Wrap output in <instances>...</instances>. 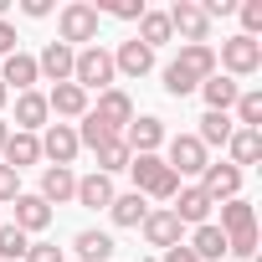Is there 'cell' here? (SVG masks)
Instances as JSON below:
<instances>
[{
    "label": "cell",
    "instance_id": "cell-6",
    "mask_svg": "<svg viewBox=\"0 0 262 262\" xmlns=\"http://www.w3.org/2000/svg\"><path fill=\"white\" fill-rule=\"evenodd\" d=\"M88 113H93L103 128H113V134L123 139V128L134 123V98H128L123 88H108V93H98V103H88Z\"/></svg>",
    "mask_w": 262,
    "mask_h": 262
},
{
    "label": "cell",
    "instance_id": "cell-33",
    "mask_svg": "<svg viewBox=\"0 0 262 262\" xmlns=\"http://www.w3.org/2000/svg\"><path fill=\"white\" fill-rule=\"evenodd\" d=\"M26 247H31V236H26L21 226L0 221V262H21V257H26Z\"/></svg>",
    "mask_w": 262,
    "mask_h": 262
},
{
    "label": "cell",
    "instance_id": "cell-41",
    "mask_svg": "<svg viewBox=\"0 0 262 262\" xmlns=\"http://www.w3.org/2000/svg\"><path fill=\"white\" fill-rule=\"evenodd\" d=\"M21 11H26L31 21H41V16H52V0H21Z\"/></svg>",
    "mask_w": 262,
    "mask_h": 262
},
{
    "label": "cell",
    "instance_id": "cell-11",
    "mask_svg": "<svg viewBox=\"0 0 262 262\" xmlns=\"http://www.w3.org/2000/svg\"><path fill=\"white\" fill-rule=\"evenodd\" d=\"M165 118H155V113H139L134 123L123 128V144H128V155H160L165 149Z\"/></svg>",
    "mask_w": 262,
    "mask_h": 262
},
{
    "label": "cell",
    "instance_id": "cell-39",
    "mask_svg": "<svg viewBox=\"0 0 262 262\" xmlns=\"http://www.w3.org/2000/svg\"><path fill=\"white\" fill-rule=\"evenodd\" d=\"M16 195H21V175H16L11 165H0V206H11Z\"/></svg>",
    "mask_w": 262,
    "mask_h": 262
},
{
    "label": "cell",
    "instance_id": "cell-23",
    "mask_svg": "<svg viewBox=\"0 0 262 262\" xmlns=\"http://www.w3.org/2000/svg\"><path fill=\"white\" fill-rule=\"evenodd\" d=\"M226 165H236V170H247V165H257L262 160V128H231V139H226Z\"/></svg>",
    "mask_w": 262,
    "mask_h": 262
},
{
    "label": "cell",
    "instance_id": "cell-19",
    "mask_svg": "<svg viewBox=\"0 0 262 262\" xmlns=\"http://www.w3.org/2000/svg\"><path fill=\"white\" fill-rule=\"evenodd\" d=\"M47 206H62V201H72L77 195V175L67 170V165H47L41 170V190H36Z\"/></svg>",
    "mask_w": 262,
    "mask_h": 262
},
{
    "label": "cell",
    "instance_id": "cell-17",
    "mask_svg": "<svg viewBox=\"0 0 262 262\" xmlns=\"http://www.w3.org/2000/svg\"><path fill=\"white\" fill-rule=\"evenodd\" d=\"M195 93L206 98V113H231V103H236L242 82H236V77H226V72H211V77H206Z\"/></svg>",
    "mask_w": 262,
    "mask_h": 262
},
{
    "label": "cell",
    "instance_id": "cell-43",
    "mask_svg": "<svg viewBox=\"0 0 262 262\" xmlns=\"http://www.w3.org/2000/svg\"><path fill=\"white\" fill-rule=\"evenodd\" d=\"M6 139H11V123H6V118H0V149H6Z\"/></svg>",
    "mask_w": 262,
    "mask_h": 262
},
{
    "label": "cell",
    "instance_id": "cell-34",
    "mask_svg": "<svg viewBox=\"0 0 262 262\" xmlns=\"http://www.w3.org/2000/svg\"><path fill=\"white\" fill-rule=\"evenodd\" d=\"M93 11H98V16H118V21H139L149 6H144V0H98Z\"/></svg>",
    "mask_w": 262,
    "mask_h": 262
},
{
    "label": "cell",
    "instance_id": "cell-15",
    "mask_svg": "<svg viewBox=\"0 0 262 262\" xmlns=\"http://www.w3.org/2000/svg\"><path fill=\"white\" fill-rule=\"evenodd\" d=\"M0 165H11L16 175H21L26 165H41V139H36V134H21V128H11L6 149H0Z\"/></svg>",
    "mask_w": 262,
    "mask_h": 262
},
{
    "label": "cell",
    "instance_id": "cell-29",
    "mask_svg": "<svg viewBox=\"0 0 262 262\" xmlns=\"http://www.w3.org/2000/svg\"><path fill=\"white\" fill-rule=\"evenodd\" d=\"M231 128H236V123H231V113H206V118H201V128H195V139H201V144H206V155H211V149H226Z\"/></svg>",
    "mask_w": 262,
    "mask_h": 262
},
{
    "label": "cell",
    "instance_id": "cell-27",
    "mask_svg": "<svg viewBox=\"0 0 262 262\" xmlns=\"http://www.w3.org/2000/svg\"><path fill=\"white\" fill-rule=\"evenodd\" d=\"M221 236H242V231H257V211H252V201H221Z\"/></svg>",
    "mask_w": 262,
    "mask_h": 262
},
{
    "label": "cell",
    "instance_id": "cell-28",
    "mask_svg": "<svg viewBox=\"0 0 262 262\" xmlns=\"http://www.w3.org/2000/svg\"><path fill=\"white\" fill-rule=\"evenodd\" d=\"M108 216H113V226H139V221L149 216V201H144L139 190H118L113 206H108Z\"/></svg>",
    "mask_w": 262,
    "mask_h": 262
},
{
    "label": "cell",
    "instance_id": "cell-25",
    "mask_svg": "<svg viewBox=\"0 0 262 262\" xmlns=\"http://www.w3.org/2000/svg\"><path fill=\"white\" fill-rule=\"evenodd\" d=\"M72 252H77L72 262H108L118 247H113V236H108V231L88 226V231H77V236H72Z\"/></svg>",
    "mask_w": 262,
    "mask_h": 262
},
{
    "label": "cell",
    "instance_id": "cell-3",
    "mask_svg": "<svg viewBox=\"0 0 262 262\" xmlns=\"http://www.w3.org/2000/svg\"><path fill=\"white\" fill-rule=\"evenodd\" d=\"M113 52L108 47H82L77 52V62H72V82L82 88V93H108L113 88Z\"/></svg>",
    "mask_w": 262,
    "mask_h": 262
},
{
    "label": "cell",
    "instance_id": "cell-37",
    "mask_svg": "<svg viewBox=\"0 0 262 262\" xmlns=\"http://www.w3.org/2000/svg\"><path fill=\"white\" fill-rule=\"evenodd\" d=\"M21 262H67V252H62V247H57V242H31V247H26V257H21Z\"/></svg>",
    "mask_w": 262,
    "mask_h": 262
},
{
    "label": "cell",
    "instance_id": "cell-16",
    "mask_svg": "<svg viewBox=\"0 0 262 262\" xmlns=\"http://www.w3.org/2000/svg\"><path fill=\"white\" fill-rule=\"evenodd\" d=\"M47 118H52V108H47V93H16V128L21 134H41L47 128Z\"/></svg>",
    "mask_w": 262,
    "mask_h": 262
},
{
    "label": "cell",
    "instance_id": "cell-9",
    "mask_svg": "<svg viewBox=\"0 0 262 262\" xmlns=\"http://www.w3.org/2000/svg\"><path fill=\"white\" fill-rule=\"evenodd\" d=\"M139 231H144V242H149V247H160V252H170V247H180V242H185V226L175 221V211H170V206H149V216L139 221Z\"/></svg>",
    "mask_w": 262,
    "mask_h": 262
},
{
    "label": "cell",
    "instance_id": "cell-38",
    "mask_svg": "<svg viewBox=\"0 0 262 262\" xmlns=\"http://www.w3.org/2000/svg\"><path fill=\"white\" fill-rule=\"evenodd\" d=\"M226 257H257V231H242V236H226Z\"/></svg>",
    "mask_w": 262,
    "mask_h": 262
},
{
    "label": "cell",
    "instance_id": "cell-30",
    "mask_svg": "<svg viewBox=\"0 0 262 262\" xmlns=\"http://www.w3.org/2000/svg\"><path fill=\"white\" fill-rule=\"evenodd\" d=\"M170 36H175V31H170V16H165V11H144V16H139V36H134V41H144V47L155 52V47H165Z\"/></svg>",
    "mask_w": 262,
    "mask_h": 262
},
{
    "label": "cell",
    "instance_id": "cell-4",
    "mask_svg": "<svg viewBox=\"0 0 262 262\" xmlns=\"http://www.w3.org/2000/svg\"><path fill=\"white\" fill-rule=\"evenodd\" d=\"M160 160H165V165L180 175V185H185V180H201V170L211 165V155H206V144H201L195 134H170Z\"/></svg>",
    "mask_w": 262,
    "mask_h": 262
},
{
    "label": "cell",
    "instance_id": "cell-40",
    "mask_svg": "<svg viewBox=\"0 0 262 262\" xmlns=\"http://www.w3.org/2000/svg\"><path fill=\"white\" fill-rule=\"evenodd\" d=\"M11 52H21V47H16V26L0 21V57H11Z\"/></svg>",
    "mask_w": 262,
    "mask_h": 262
},
{
    "label": "cell",
    "instance_id": "cell-32",
    "mask_svg": "<svg viewBox=\"0 0 262 262\" xmlns=\"http://www.w3.org/2000/svg\"><path fill=\"white\" fill-rule=\"evenodd\" d=\"M93 155H98V175H108V180H113L118 170H128V160H134L123 139H108V144H103V149H93Z\"/></svg>",
    "mask_w": 262,
    "mask_h": 262
},
{
    "label": "cell",
    "instance_id": "cell-21",
    "mask_svg": "<svg viewBox=\"0 0 262 262\" xmlns=\"http://www.w3.org/2000/svg\"><path fill=\"white\" fill-rule=\"evenodd\" d=\"M185 247H190L201 262H226V236H221V226H216V221H206V226H190Z\"/></svg>",
    "mask_w": 262,
    "mask_h": 262
},
{
    "label": "cell",
    "instance_id": "cell-36",
    "mask_svg": "<svg viewBox=\"0 0 262 262\" xmlns=\"http://www.w3.org/2000/svg\"><path fill=\"white\" fill-rule=\"evenodd\" d=\"M236 16H242V36H252V41H257V31H262V0H242Z\"/></svg>",
    "mask_w": 262,
    "mask_h": 262
},
{
    "label": "cell",
    "instance_id": "cell-5",
    "mask_svg": "<svg viewBox=\"0 0 262 262\" xmlns=\"http://www.w3.org/2000/svg\"><path fill=\"white\" fill-rule=\"evenodd\" d=\"M216 72H226V77H252V72H262V41H252V36H226L221 41V52H216Z\"/></svg>",
    "mask_w": 262,
    "mask_h": 262
},
{
    "label": "cell",
    "instance_id": "cell-24",
    "mask_svg": "<svg viewBox=\"0 0 262 262\" xmlns=\"http://www.w3.org/2000/svg\"><path fill=\"white\" fill-rule=\"evenodd\" d=\"M175 67H180V72H190L195 82H206V77L216 72V47H211V41H190V47H180Z\"/></svg>",
    "mask_w": 262,
    "mask_h": 262
},
{
    "label": "cell",
    "instance_id": "cell-26",
    "mask_svg": "<svg viewBox=\"0 0 262 262\" xmlns=\"http://www.w3.org/2000/svg\"><path fill=\"white\" fill-rule=\"evenodd\" d=\"M47 108H52L57 118H82V113H88V93H82L77 82H57V88L47 93Z\"/></svg>",
    "mask_w": 262,
    "mask_h": 262
},
{
    "label": "cell",
    "instance_id": "cell-18",
    "mask_svg": "<svg viewBox=\"0 0 262 262\" xmlns=\"http://www.w3.org/2000/svg\"><path fill=\"white\" fill-rule=\"evenodd\" d=\"M0 82H6V88H16V93H31V88L41 82L36 57H31V52H11V57H6V67H0Z\"/></svg>",
    "mask_w": 262,
    "mask_h": 262
},
{
    "label": "cell",
    "instance_id": "cell-7",
    "mask_svg": "<svg viewBox=\"0 0 262 262\" xmlns=\"http://www.w3.org/2000/svg\"><path fill=\"white\" fill-rule=\"evenodd\" d=\"M165 16H170V31H175L185 47H190V41H211V16L201 11V0H175Z\"/></svg>",
    "mask_w": 262,
    "mask_h": 262
},
{
    "label": "cell",
    "instance_id": "cell-42",
    "mask_svg": "<svg viewBox=\"0 0 262 262\" xmlns=\"http://www.w3.org/2000/svg\"><path fill=\"white\" fill-rule=\"evenodd\" d=\"M160 262H201V257H195V252H190V247H185V242H180V247H170V252H165V257H160Z\"/></svg>",
    "mask_w": 262,
    "mask_h": 262
},
{
    "label": "cell",
    "instance_id": "cell-13",
    "mask_svg": "<svg viewBox=\"0 0 262 262\" xmlns=\"http://www.w3.org/2000/svg\"><path fill=\"white\" fill-rule=\"evenodd\" d=\"M72 62H77V52H72V47L47 41V47H41V57H36V72L57 88V82H72Z\"/></svg>",
    "mask_w": 262,
    "mask_h": 262
},
{
    "label": "cell",
    "instance_id": "cell-22",
    "mask_svg": "<svg viewBox=\"0 0 262 262\" xmlns=\"http://www.w3.org/2000/svg\"><path fill=\"white\" fill-rule=\"evenodd\" d=\"M113 72H123V77H144V72H155V52H149L144 41H118Z\"/></svg>",
    "mask_w": 262,
    "mask_h": 262
},
{
    "label": "cell",
    "instance_id": "cell-12",
    "mask_svg": "<svg viewBox=\"0 0 262 262\" xmlns=\"http://www.w3.org/2000/svg\"><path fill=\"white\" fill-rule=\"evenodd\" d=\"M170 211H175V221H180V226H206L216 206L206 201V190H201V185H180V190H175V206H170Z\"/></svg>",
    "mask_w": 262,
    "mask_h": 262
},
{
    "label": "cell",
    "instance_id": "cell-1",
    "mask_svg": "<svg viewBox=\"0 0 262 262\" xmlns=\"http://www.w3.org/2000/svg\"><path fill=\"white\" fill-rule=\"evenodd\" d=\"M128 180H134V190L144 201H175V190H180V175L160 155H134L128 160Z\"/></svg>",
    "mask_w": 262,
    "mask_h": 262
},
{
    "label": "cell",
    "instance_id": "cell-20",
    "mask_svg": "<svg viewBox=\"0 0 262 262\" xmlns=\"http://www.w3.org/2000/svg\"><path fill=\"white\" fill-rule=\"evenodd\" d=\"M113 195H118V190H113L108 175H98V170H93V175H77V195H72L77 206H88V211H108Z\"/></svg>",
    "mask_w": 262,
    "mask_h": 262
},
{
    "label": "cell",
    "instance_id": "cell-31",
    "mask_svg": "<svg viewBox=\"0 0 262 262\" xmlns=\"http://www.w3.org/2000/svg\"><path fill=\"white\" fill-rule=\"evenodd\" d=\"M231 113H236V118H231L236 128H262V93H257V88H242L236 103H231Z\"/></svg>",
    "mask_w": 262,
    "mask_h": 262
},
{
    "label": "cell",
    "instance_id": "cell-44",
    "mask_svg": "<svg viewBox=\"0 0 262 262\" xmlns=\"http://www.w3.org/2000/svg\"><path fill=\"white\" fill-rule=\"evenodd\" d=\"M6 103H11V88H6V82H0V108H6Z\"/></svg>",
    "mask_w": 262,
    "mask_h": 262
},
{
    "label": "cell",
    "instance_id": "cell-8",
    "mask_svg": "<svg viewBox=\"0 0 262 262\" xmlns=\"http://www.w3.org/2000/svg\"><path fill=\"white\" fill-rule=\"evenodd\" d=\"M201 190H206V201L211 206H221V201H236L242 195V170L236 165H226V160H211L206 170H201V180H195Z\"/></svg>",
    "mask_w": 262,
    "mask_h": 262
},
{
    "label": "cell",
    "instance_id": "cell-10",
    "mask_svg": "<svg viewBox=\"0 0 262 262\" xmlns=\"http://www.w3.org/2000/svg\"><path fill=\"white\" fill-rule=\"evenodd\" d=\"M36 139H41V160H52V165H67V170H72V160L82 155L77 128H72V123H47Z\"/></svg>",
    "mask_w": 262,
    "mask_h": 262
},
{
    "label": "cell",
    "instance_id": "cell-35",
    "mask_svg": "<svg viewBox=\"0 0 262 262\" xmlns=\"http://www.w3.org/2000/svg\"><path fill=\"white\" fill-rule=\"evenodd\" d=\"M195 88H201V82H195V77H190V72H180V67H175V62H170V67H165V93H170V98H190V93H195Z\"/></svg>",
    "mask_w": 262,
    "mask_h": 262
},
{
    "label": "cell",
    "instance_id": "cell-45",
    "mask_svg": "<svg viewBox=\"0 0 262 262\" xmlns=\"http://www.w3.org/2000/svg\"><path fill=\"white\" fill-rule=\"evenodd\" d=\"M6 11H11V0H0V21H6Z\"/></svg>",
    "mask_w": 262,
    "mask_h": 262
},
{
    "label": "cell",
    "instance_id": "cell-14",
    "mask_svg": "<svg viewBox=\"0 0 262 262\" xmlns=\"http://www.w3.org/2000/svg\"><path fill=\"white\" fill-rule=\"evenodd\" d=\"M11 206H16V221H11V226H21L26 236H36V231H47V226H52V206H47L41 195L21 190V195H16Z\"/></svg>",
    "mask_w": 262,
    "mask_h": 262
},
{
    "label": "cell",
    "instance_id": "cell-2",
    "mask_svg": "<svg viewBox=\"0 0 262 262\" xmlns=\"http://www.w3.org/2000/svg\"><path fill=\"white\" fill-rule=\"evenodd\" d=\"M57 41L82 52V47H98V11L88 6V0H67V6L57 11Z\"/></svg>",
    "mask_w": 262,
    "mask_h": 262
}]
</instances>
